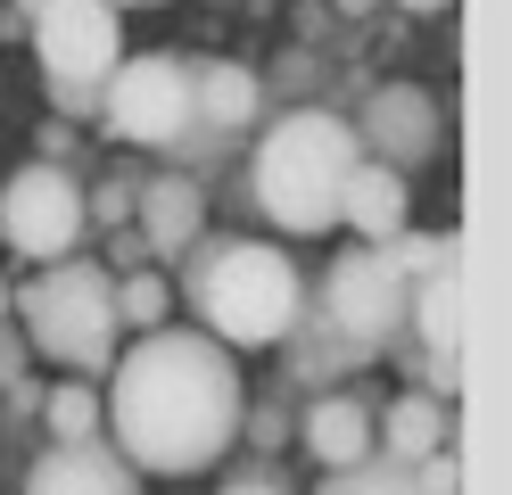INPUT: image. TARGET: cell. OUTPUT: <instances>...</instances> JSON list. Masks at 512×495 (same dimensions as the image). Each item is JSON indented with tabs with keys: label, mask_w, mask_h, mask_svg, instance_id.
<instances>
[{
	"label": "cell",
	"mask_w": 512,
	"mask_h": 495,
	"mask_svg": "<svg viewBox=\"0 0 512 495\" xmlns=\"http://www.w3.org/2000/svg\"><path fill=\"white\" fill-rule=\"evenodd\" d=\"M100 405H108V446L133 471L199 479L248 429V380H240V355L215 347L207 330L157 322L133 347H116Z\"/></svg>",
	"instance_id": "obj_1"
},
{
	"label": "cell",
	"mask_w": 512,
	"mask_h": 495,
	"mask_svg": "<svg viewBox=\"0 0 512 495\" xmlns=\"http://www.w3.org/2000/svg\"><path fill=\"white\" fill-rule=\"evenodd\" d=\"M356 124L331 108H281L273 132H256L248 157V190L265 207L273 231L290 240H314V231H339V190L356 174Z\"/></svg>",
	"instance_id": "obj_2"
},
{
	"label": "cell",
	"mask_w": 512,
	"mask_h": 495,
	"mask_svg": "<svg viewBox=\"0 0 512 495\" xmlns=\"http://www.w3.org/2000/svg\"><path fill=\"white\" fill-rule=\"evenodd\" d=\"M182 297L199 330L232 355H256V347H281V330L298 322V264L281 256L273 240H190L182 248Z\"/></svg>",
	"instance_id": "obj_3"
},
{
	"label": "cell",
	"mask_w": 512,
	"mask_h": 495,
	"mask_svg": "<svg viewBox=\"0 0 512 495\" xmlns=\"http://www.w3.org/2000/svg\"><path fill=\"white\" fill-rule=\"evenodd\" d=\"M9 314L25 322L17 339L34 355H50V363H67L75 380H100L116 363V347H124L116 281H108V264H83V256H58L25 289H9Z\"/></svg>",
	"instance_id": "obj_4"
},
{
	"label": "cell",
	"mask_w": 512,
	"mask_h": 495,
	"mask_svg": "<svg viewBox=\"0 0 512 495\" xmlns=\"http://www.w3.org/2000/svg\"><path fill=\"white\" fill-rule=\"evenodd\" d=\"M190 58L182 50H124L100 83V124L124 149H174L190 132Z\"/></svg>",
	"instance_id": "obj_5"
},
{
	"label": "cell",
	"mask_w": 512,
	"mask_h": 495,
	"mask_svg": "<svg viewBox=\"0 0 512 495\" xmlns=\"http://www.w3.org/2000/svg\"><path fill=\"white\" fill-rule=\"evenodd\" d=\"M314 297V314H323L347 347H356L364 363L372 355H389L397 339H405V297H413V281H397L389 264H380V248H347V256H331V273L306 289Z\"/></svg>",
	"instance_id": "obj_6"
},
{
	"label": "cell",
	"mask_w": 512,
	"mask_h": 495,
	"mask_svg": "<svg viewBox=\"0 0 512 495\" xmlns=\"http://www.w3.org/2000/svg\"><path fill=\"white\" fill-rule=\"evenodd\" d=\"M83 182L67 174V165H50V157H25L9 182H0V240H9V256L25 264H58V256H75L83 240Z\"/></svg>",
	"instance_id": "obj_7"
},
{
	"label": "cell",
	"mask_w": 512,
	"mask_h": 495,
	"mask_svg": "<svg viewBox=\"0 0 512 495\" xmlns=\"http://www.w3.org/2000/svg\"><path fill=\"white\" fill-rule=\"evenodd\" d=\"M34 25V58H42V83H83L100 91L124 58V9L116 0H50Z\"/></svg>",
	"instance_id": "obj_8"
},
{
	"label": "cell",
	"mask_w": 512,
	"mask_h": 495,
	"mask_svg": "<svg viewBox=\"0 0 512 495\" xmlns=\"http://www.w3.org/2000/svg\"><path fill=\"white\" fill-rule=\"evenodd\" d=\"M356 149L397 165V174H413V165H430L446 149V108L422 91V83H380L364 99V124H356Z\"/></svg>",
	"instance_id": "obj_9"
},
{
	"label": "cell",
	"mask_w": 512,
	"mask_h": 495,
	"mask_svg": "<svg viewBox=\"0 0 512 495\" xmlns=\"http://www.w3.org/2000/svg\"><path fill=\"white\" fill-rule=\"evenodd\" d=\"M133 240H141V256L149 264H174L190 240H207V190H199V174H149L141 190H133Z\"/></svg>",
	"instance_id": "obj_10"
},
{
	"label": "cell",
	"mask_w": 512,
	"mask_h": 495,
	"mask_svg": "<svg viewBox=\"0 0 512 495\" xmlns=\"http://www.w3.org/2000/svg\"><path fill=\"white\" fill-rule=\"evenodd\" d=\"M190 132H215V141H248L256 116H265V75L240 58H190Z\"/></svg>",
	"instance_id": "obj_11"
},
{
	"label": "cell",
	"mask_w": 512,
	"mask_h": 495,
	"mask_svg": "<svg viewBox=\"0 0 512 495\" xmlns=\"http://www.w3.org/2000/svg\"><path fill=\"white\" fill-rule=\"evenodd\" d=\"M25 495H141V471L108 438H83V446H50L25 471Z\"/></svg>",
	"instance_id": "obj_12"
},
{
	"label": "cell",
	"mask_w": 512,
	"mask_h": 495,
	"mask_svg": "<svg viewBox=\"0 0 512 495\" xmlns=\"http://www.w3.org/2000/svg\"><path fill=\"white\" fill-rule=\"evenodd\" d=\"M438 446H455V396H430V388H405L372 413V454L389 462H422Z\"/></svg>",
	"instance_id": "obj_13"
},
{
	"label": "cell",
	"mask_w": 512,
	"mask_h": 495,
	"mask_svg": "<svg viewBox=\"0 0 512 495\" xmlns=\"http://www.w3.org/2000/svg\"><path fill=\"white\" fill-rule=\"evenodd\" d=\"M298 438H306V454L323 462V471H347V462L372 454V405H364V396H347V388H323L306 405Z\"/></svg>",
	"instance_id": "obj_14"
},
{
	"label": "cell",
	"mask_w": 512,
	"mask_h": 495,
	"mask_svg": "<svg viewBox=\"0 0 512 495\" xmlns=\"http://www.w3.org/2000/svg\"><path fill=\"white\" fill-rule=\"evenodd\" d=\"M405 339L430 347V355H463V256L413 281V297H405Z\"/></svg>",
	"instance_id": "obj_15"
},
{
	"label": "cell",
	"mask_w": 512,
	"mask_h": 495,
	"mask_svg": "<svg viewBox=\"0 0 512 495\" xmlns=\"http://www.w3.org/2000/svg\"><path fill=\"white\" fill-rule=\"evenodd\" d=\"M339 223L356 231V240H389V231H405V174L397 165H380V157H356V174H347L339 190Z\"/></svg>",
	"instance_id": "obj_16"
},
{
	"label": "cell",
	"mask_w": 512,
	"mask_h": 495,
	"mask_svg": "<svg viewBox=\"0 0 512 495\" xmlns=\"http://www.w3.org/2000/svg\"><path fill=\"white\" fill-rule=\"evenodd\" d=\"M42 421H50V446H83V438H100V421H108L100 380H58V388H42Z\"/></svg>",
	"instance_id": "obj_17"
},
{
	"label": "cell",
	"mask_w": 512,
	"mask_h": 495,
	"mask_svg": "<svg viewBox=\"0 0 512 495\" xmlns=\"http://www.w3.org/2000/svg\"><path fill=\"white\" fill-rule=\"evenodd\" d=\"M372 248H380V264H389L397 281H422V273H438V264L463 256V231L455 223H446V231H413L405 223V231H389V240H372Z\"/></svg>",
	"instance_id": "obj_18"
},
{
	"label": "cell",
	"mask_w": 512,
	"mask_h": 495,
	"mask_svg": "<svg viewBox=\"0 0 512 495\" xmlns=\"http://www.w3.org/2000/svg\"><path fill=\"white\" fill-rule=\"evenodd\" d=\"M314 495H422V487H413V462L364 454V462H347V471H323V487H314Z\"/></svg>",
	"instance_id": "obj_19"
},
{
	"label": "cell",
	"mask_w": 512,
	"mask_h": 495,
	"mask_svg": "<svg viewBox=\"0 0 512 495\" xmlns=\"http://www.w3.org/2000/svg\"><path fill=\"white\" fill-rule=\"evenodd\" d=\"M166 314H174L166 273H157V264H133V273L116 281V322H124V330H157Z\"/></svg>",
	"instance_id": "obj_20"
},
{
	"label": "cell",
	"mask_w": 512,
	"mask_h": 495,
	"mask_svg": "<svg viewBox=\"0 0 512 495\" xmlns=\"http://www.w3.org/2000/svg\"><path fill=\"white\" fill-rule=\"evenodd\" d=\"M413 487H422V495H463V446L422 454V462H413Z\"/></svg>",
	"instance_id": "obj_21"
},
{
	"label": "cell",
	"mask_w": 512,
	"mask_h": 495,
	"mask_svg": "<svg viewBox=\"0 0 512 495\" xmlns=\"http://www.w3.org/2000/svg\"><path fill=\"white\" fill-rule=\"evenodd\" d=\"M133 174H116V182H100V198H83V215H100V231H124L133 223Z\"/></svg>",
	"instance_id": "obj_22"
},
{
	"label": "cell",
	"mask_w": 512,
	"mask_h": 495,
	"mask_svg": "<svg viewBox=\"0 0 512 495\" xmlns=\"http://www.w3.org/2000/svg\"><path fill=\"white\" fill-rule=\"evenodd\" d=\"M50 108H58V116H100V91H83V83H50Z\"/></svg>",
	"instance_id": "obj_23"
},
{
	"label": "cell",
	"mask_w": 512,
	"mask_h": 495,
	"mask_svg": "<svg viewBox=\"0 0 512 495\" xmlns=\"http://www.w3.org/2000/svg\"><path fill=\"white\" fill-rule=\"evenodd\" d=\"M17 372H25V339H17V330H9V322H0V388H9Z\"/></svg>",
	"instance_id": "obj_24"
},
{
	"label": "cell",
	"mask_w": 512,
	"mask_h": 495,
	"mask_svg": "<svg viewBox=\"0 0 512 495\" xmlns=\"http://www.w3.org/2000/svg\"><path fill=\"white\" fill-rule=\"evenodd\" d=\"M215 495H281L273 479H232V487H215Z\"/></svg>",
	"instance_id": "obj_25"
},
{
	"label": "cell",
	"mask_w": 512,
	"mask_h": 495,
	"mask_svg": "<svg viewBox=\"0 0 512 495\" xmlns=\"http://www.w3.org/2000/svg\"><path fill=\"white\" fill-rule=\"evenodd\" d=\"M397 9H405V17H446L455 0H397Z\"/></svg>",
	"instance_id": "obj_26"
},
{
	"label": "cell",
	"mask_w": 512,
	"mask_h": 495,
	"mask_svg": "<svg viewBox=\"0 0 512 495\" xmlns=\"http://www.w3.org/2000/svg\"><path fill=\"white\" fill-rule=\"evenodd\" d=\"M331 9H339V17H364V9H380V0H331Z\"/></svg>",
	"instance_id": "obj_27"
},
{
	"label": "cell",
	"mask_w": 512,
	"mask_h": 495,
	"mask_svg": "<svg viewBox=\"0 0 512 495\" xmlns=\"http://www.w3.org/2000/svg\"><path fill=\"white\" fill-rule=\"evenodd\" d=\"M116 9H166V0H116Z\"/></svg>",
	"instance_id": "obj_28"
},
{
	"label": "cell",
	"mask_w": 512,
	"mask_h": 495,
	"mask_svg": "<svg viewBox=\"0 0 512 495\" xmlns=\"http://www.w3.org/2000/svg\"><path fill=\"white\" fill-rule=\"evenodd\" d=\"M17 9H25V17H42V9H50V0H17Z\"/></svg>",
	"instance_id": "obj_29"
},
{
	"label": "cell",
	"mask_w": 512,
	"mask_h": 495,
	"mask_svg": "<svg viewBox=\"0 0 512 495\" xmlns=\"http://www.w3.org/2000/svg\"><path fill=\"white\" fill-rule=\"evenodd\" d=\"M0 322H9V281H0Z\"/></svg>",
	"instance_id": "obj_30"
}]
</instances>
